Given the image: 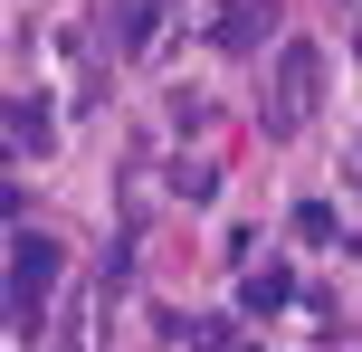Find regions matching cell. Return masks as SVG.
<instances>
[{
  "mask_svg": "<svg viewBox=\"0 0 362 352\" xmlns=\"http://www.w3.org/2000/svg\"><path fill=\"white\" fill-rule=\"evenodd\" d=\"M315 105H325V48H315V38H276V67H267V105H257L267 143H296V133L315 124Z\"/></svg>",
  "mask_w": 362,
  "mask_h": 352,
  "instance_id": "1",
  "label": "cell"
},
{
  "mask_svg": "<svg viewBox=\"0 0 362 352\" xmlns=\"http://www.w3.org/2000/svg\"><path fill=\"white\" fill-rule=\"evenodd\" d=\"M57 277H67V248H57L48 229H19V238H10V343H38V334H48Z\"/></svg>",
  "mask_w": 362,
  "mask_h": 352,
  "instance_id": "2",
  "label": "cell"
},
{
  "mask_svg": "<svg viewBox=\"0 0 362 352\" xmlns=\"http://www.w3.org/2000/svg\"><path fill=\"white\" fill-rule=\"evenodd\" d=\"M267 38H276V0H229L219 29H210V48H219V57H257Z\"/></svg>",
  "mask_w": 362,
  "mask_h": 352,
  "instance_id": "3",
  "label": "cell"
},
{
  "mask_svg": "<svg viewBox=\"0 0 362 352\" xmlns=\"http://www.w3.org/2000/svg\"><path fill=\"white\" fill-rule=\"evenodd\" d=\"M286 305H296V267H276V257L238 267V324H257V315H286Z\"/></svg>",
  "mask_w": 362,
  "mask_h": 352,
  "instance_id": "4",
  "label": "cell"
},
{
  "mask_svg": "<svg viewBox=\"0 0 362 352\" xmlns=\"http://www.w3.org/2000/svg\"><path fill=\"white\" fill-rule=\"evenodd\" d=\"M10 152L19 162H48L57 152V105L48 95H10Z\"/></svg>",
  "mask_w": 362,
  "mask_h": 352,
  "instance_id": "5",
  "label": "cell"
},
{
  "mask_svg": "<svg viewBox=\"0 0 362 352\" xmlns=\"http://www.w3.org/2000/svg\"><path fill=\"white\" fill-rule=\"evenodd\" d=\"M296 248H334V257H353V229H344V210L334 200H296Z\"/></svg>",
  "mask_w": 362,
  "mask_h": 352,
  "instance_id": "6",
  "label": "cell"
},
{
  "mask_svg": "<svg viewBox=\"0 0 362 352\" xmlns=\"http://www.w3.org/2000/svg\"><path fill=\"white\" fill-rule=\"evenodd\" d=\"M163 10L172 0H124V10H115V57H144L153 29H163Z\"/></svg>",
  "mask_w": 362,
  "mask_h": 352,
  "instance_id": "7",
  "label": "cell"
},
{
  "mask_svg": "<svg viewBox=\"0 0 362 352\" xmlns=\"http://www.w3.org/2000/svg\"><path fill=\"white\" fill-rule=\"evenodd\" d=\"M172 190H181V200H210L219 171H210V162H172Z\"/></svg>",
  "mask_w": 362,
  "mask_h": 352,
  "instance_id": "8",
  "label": "cell"
},
{
  "mask_svg": "<svg viewBox=\"0 0 362 352\" xmlns=\"http://www.w3.org/2000/svg\"><path fill=\"white\" fill-rule=\"evenodd\" d=\"M353 143H362V133H353Z\"/></svg>",
  "mask_w": 362,
  "mask_h": 352,
  "instance_id": "9",
  "label": "cell"
}]
</instances>
